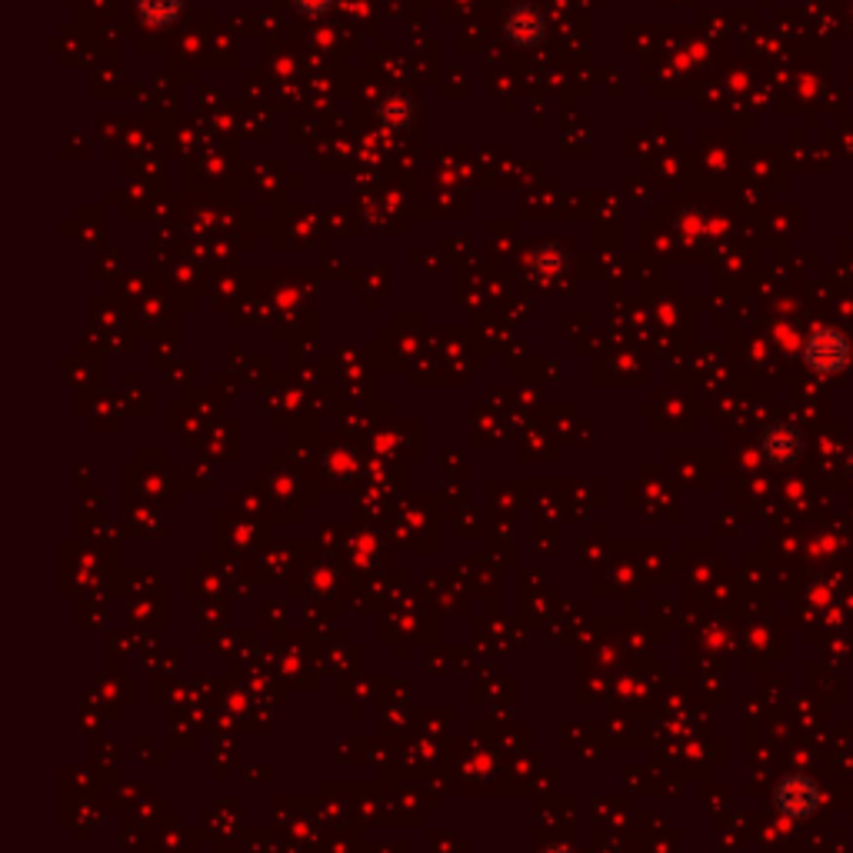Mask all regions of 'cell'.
<instances>
[{"mask_svg":"<svg viewBox=\"0 0 853 853\" xmlns=\"http://www.w3.org/2000/svg\"><path fill=\"white\" fill-rule=\"evenodd\" d=\"M804 361L817 374H837L850 364V340L837 327H817L804 340Z\"/></svg>","mask_w":853,"mask_h":853,"instance_id":"cell-1","label":"cell"},{"mask_svg":"<svg viewBox=\"0 0 853 853\" xmlns=\"http://www.w3.org/2000/svg\"><path fill=\"white\" fill-rule=\"evenodd\" d=\"M820 804V791L807 774H791L774 787V807L791 820H807Z\"/></svg>","mask_w":853,"mask_h":853,"instance_id":"cell-2","label":"cell"},{"mask_svg":"<svg viewBox=\"0 0 853 853\" xmlns=\"http://www.w3.org/2000/svg\"><path fill=\"white\" fill-rule=\"evenodd\" d=\"M760 454L771 464H794L804 454V437H800L797 426L777 423L760 437Z\"/></svg>","mask_w":853,"mask_h":853,"instance_id":"cell-3","label":"cell"},{"mask_svg":"<svg viewBox=\"0 0 853 853\" xmlns=\"http://www.w3.org/2000/svg\"><path fill=\"white\" fill-rule=\"evenodd\" d=\"M503 31H507V37L514 41L518 47H534V44L544 41V34H547V21H544V14H541L537 8L521 4V8H514V11L507 14Z\"/></svg>","mask_w":853,"mask_h":853,"instance_id":"cell-4","label":"cell"},{"mask_svg":"<svg viewBox=\"0 0 853 853\" xmlns=\"http://www.w3.org/2000/svg\"><path fill=\"white\" fill-rule=\"evenodd\" d=\"M137 11L144 18V24L150 27H170L181 11H184V0H137Z\"/></svg>","mask_w":853,"mask_h":853,"instance_id":"cell-5","label":"cell"},{"mask_svg":"<svg viewBox=\"0 0 853 853\" xmlns=\"http://www.w3.org/2000/svg\"><path fill=\"white\" fill-rule=\"evenodd\" d=\"M380 121L394 130H403L413 124V101L403 98V94H390L380 107Z\"/></svg>","mask_w":853,"mask_h":853,"instance_id":"cell-6","label":"cell"},{"mask_svg":"<svg viewBox=\"0 0 853 853\" xmlns=\"http://www.w3.org/2000/svg\"><path fill=\"white\" fill-rule=\"evenodd\" d=\"M294 8L307 18H320L333 8V0H294Z\"/></svg>","mask_w":853,"mask_h":853,"instance_id":"cell-7","label":"cell"},{"mask_svg":"<svg viewBox=\"0 0 853 853\" xmlns=\"http://www.w3.org/2000/svg\"><path fill=\"white\" fill-rule=\"evenodd\" d=\"M541 853H573V846H567V843H550V846L541 850Z\"/></svg>","mask_w":853,"mask_h":853,"instance_id":"cell-8","label":"cell"},{"mask_svg":"<svg viewBox=\"0 0 853 853\" xmlns=\"http://www.w3.org/2000/svg\"><path fill=\"white\" fill-rule=\"evenodd\" d=\"M846 467L853 470V451H850V457H846Z\"/></svg>","mask_w":853,"mask_h":853,"instance_id":"cell-9","label":"cell"}]
</instances>
